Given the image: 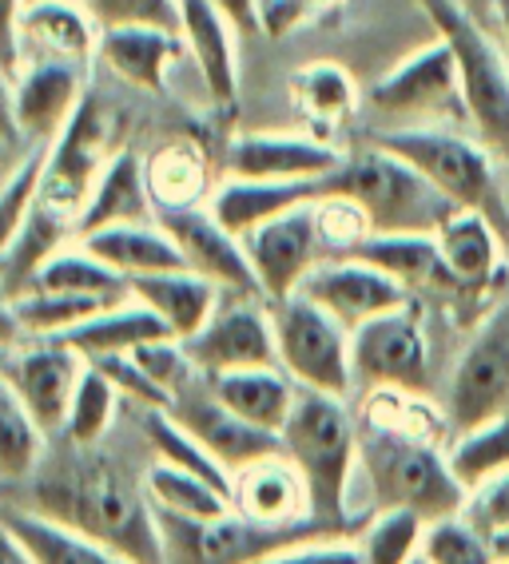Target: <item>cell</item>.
<instances>
[{"instance_id":"cell-1","label":"cell","mask_w":509,"mask_h":564,"mask_svg":"<svg viewBox=\"0 0 509 564\" xmlns=\"http://www.w3.org/2000/svg\"><path fill=\"white\" fill-rule=\"evenodd\" d=\"M12 505L68 524L136 564H163L160 521L143 474L123 469L120 457L104 454L100 445L64 442L61 454H44Z\"/></svg>"},{"instance_id":"cell-2","label":"cell","mask_w":509,"mask_h":564,"mask_svg":"<svg viewBox=\"0 0 509 564\" xmlns=\"http://www.w3.org/2000/svg\"><path fill=\"white\" fill-rule=\"evenodd\" d=\"M279 442L311 489V513L350 536L347 497L358 469V422L347 410V398L299 390Z\"/></svg>"},{"instance_id":"cell-3","label":"cell","mask_w":509,"mask_h":564,"mask_svg":"<svg viewBox=\"0 0 509 564\" xmlns=\"http://www.w3.org/2000/svg\"><path fill=\"white\" fill-rule=\"evenodd\" d=\"M358 469L370 485L375 513L410 509L422 521H442V517L462 513L469 501L446 454L430 437L362 422L358 425Z\"/></svg>"},{"instance_id":"cell-4","label":"cell","mask_w":509,"mask_h":564,"mask_svg":"<svg viewBox=\"0 0 509 564\" xmlns=\"http://www.w3.org/2000/svg\"><path fill=\"white\" fill-rule=\"evenodd\" d=\"M347 195L370 219V231H426L434 235L450 215L458 212L446 195L407 160L367 143V152H355L338 163V172L323 180V195Z\"/></svg>"},{"instance_id":"cell-5","label":"cell","mask_w":509,"mask_h":564,"mask_svg":"<svg viewBox=\"0 0 509 564\" xmlns=\"http://www.w3.org/2000/svg\"><path fill=\"white\" fill-rule=\"evenodd\" d=\"M367 143L398 155V160H407L410 167L426 175L454 207L481 212L486 219H494L501 231H506L509 212H506V195H501L498 163H494L498 152H489L486 143H474V140H466V135H454V131H438V128L370 131Z\"/></svg>"},{"instance_id":"cell-6","label":"cell","mask_w":509,"mask_h":564,"mask_svg":"<svg viewBox=\"0 0 509 564\" xmlns=\"http://www.w3.org/2000/svg\"><path fill=\"white\" fill-rule=\"evenodd\" d=\"M434 32L458 61L462 100L481 143L509 163V56L494 44L489 24H481L458 0H418Z\"/></svg>"},{"instance_id":"cell-7","label":"cell","mask_w":509,"mask_h":564,"mask_svg":"<svg viewBox=\"0 0 509 564\" xmlns=\"http://www.w3.org/2000/svg\"><path fill=\"white\" fill-rule=\"evenodd\" d=\"M163 541V564H259L286 544L311 541V536H347L323 521L303 524H259L243 513H224L212 521L172 517L155 509Z\"/></svg>"},{"instance_id":"cell-8","label":"cell","mask_w":509,"mask_h":564,"mask_svg":"<svg viewBox=\"0 0 509 564\" xmlns=\"http://www.w3.org/2000/svg\"><path fill=\"white\" fill-rule=\"evenodd\" d=\"M279 366L295 378L299 390H318L347 398L355 390V366H350V330L326 314L306 294H286L271 303Z\"/></svg>"},{"instance_id":"cell-9","label":"cell","mask_w":509,"mask_h":564,"mask_svg":"<svg viewBox=\"0 0 509 564\" xmlns=\"http://www.w3.org/2000/svg\"><path fill=\"white\" fill-rule=\"evenodd\" d=\"M108 143H112V116L104 111V104L96 96H88L80 104V111L72 116L68 128L48 143L36 207L76 231L104 167L112 160Z\"/></svg>"},{"instance_id":"cell-10","label":"cell","mask_w":509,"mask_h":564,"mask_svg":"<svg viewBox=\"0 0 509 564\" xmlns=\"http://www.w3.org/2000/svg\"><path fill=\"white\" fill-rule=\"evenodd\" d=\"M350 366L362 390H430V346L414 303L378 314L350 334Z\"/></svg>"},{"instance_id":"cell-11","label":"cell","mask_w":509,"mask_h":564,"mask_svg":"<svg viewBox=\"0 0 509 564\" xmlns=\"http://www.w3.org/2000/svg\"><path fill=\"white\" fill-rule=\"evenodd\" d=\"M367 104L390 120H462V116L469 120L466 100H462L458 61L442 36L407 56L398 68H390L370 88Z\"/></svg>"},{"instance_id":"cell-12","label":"cell","mask_w":509,"mask_h":564,"mask_svg":"<svg viewBox=\"0 0 509 564\" xmlns=\"http://www.w3.org/2000/svg\"><path fill=\"white\" fill-rule=\"evenodd\" d=\"M184 346L204 378L254 370V366H279L271 303L259 294H224L204 330L192 334Z\"/></svg>"},{"instance_id":"cell-13","label":"cell","mask_w":509,"mask_h":564,"mask_svg":"<svg viewBox=\"0 0 509 564\" xmlns=\"http://www.w3.org/2000/svg\"><path fill=\"white\" fill-rule=\"evenodd\" d=\"M506 402H509V306H501L469 338L458 370L450 378L446 417L458 434H466L474 425L506 413Z\"/></svg>"},{"instance_id":"cell-14","label":"cell","mask_w":509,"mask_h":564,"mask_svg":"<svg viewBox=\"0 0 509 564\" xmlns=\"http://www.w3.org/2000/svg\"><path fill=\"white\" fill-rule=\"evenodd\" d=\"M243 251L251 259V271L259 279V291H263L267 303H279L286 294H295L306 282V274L315 271L326 254L315 203L291 207V212L275 215L263 227L247 231Z\"/></svg>"},{"instance_id":"cell-15","label":"cell","mask_w":509,"mask_h":564,"mask_svg":"<svg viewBox=\"0 0 509 564\" xmlns=\"http://www.w3.org/2000/svg\"><path fill=\"white\" fill-rule=\"evenodd\" d=\"M84 370H88V358L61 338H24L21 346L9 350L4 382L21 393V402L32 410V417L44 425V434L61 437L72 393L80 386Z\"/></svg>"},{"instance_id":"cell-16","label":"cell","mask_w":509,"mask_h":564,"mask_svg":"<svg viewBox=\"0 0 509 564\" xmlns=\"http://www.w3.org/2000/svg\"><path fill=\"white\" fill-rule=\"evenodd\" d=\"M299 294H306V299L323 306L326 314H335L350 334L362 323H370V318H378V314H390V311H398V306L414 303V294H410L402 282L390 279V274L378 271V267H370V262L355 259V254L323 259L315 271L306 274Z\"/></svg>"},{"instance_id":"cell-17","label":"cell","mask_w":509,"mask_h":564,"mask_svg":"<svg viewBox=\"0 0 509 564\" xmlns=\"http://www.w3.org/2000/svg\"><path fill=\"white\" fill-rule=\"evenodd\" d=\"M167 410L175 413V422L184 425L187 434L204 445L215 462L224 465L227 474H235V469H243V465H251V462H259V457L279 454V449H283L279 434H267V430L251 425L235 410H227V405L215 398L212 382H207L204 373H199L187 390L175 393Z\"/></svg>"},{"instance_id":"cell-18","label":"cell","mask_w":509,"mask_h":564,"mask_svg":"<svg viewBox=\"0 0 509 564\" xmlns=\"http://www.w3.org/2000/svg\"><path fill=\"white\" fill-rule=\"evenodd\" d=\"M155 219L167 227L187 271L212 279L224 294H259V279L251 271V259L243 251V239L231 235L215 219L212 207H180V212H155Z\"/></svg>"},{"instance_id":"cell-19","label":"cell","mask_w":509,"mask_h":564,"mask_svg":"<svg viewBox=\"0 0 509 564\" xmlns=\"http://www.w3.org/2000/svg\"><path fill=\"white\" fill-rule=\"evenodd\" d=\"M84 72L88 68L68 64V61H24L21 68H17L12 91H17L21 135H29V140L48 148V143L68 128L72 116L88 100Z\"/></svg>"},{"instance_id":"cell-20","label":"cell","mask_w":509,"mask_h":564,"mask_svg":"<svg viewBox=\"0 0 509 564\" xmlns=\"http://www.w3.org/2000/svg\"><path fill=\"white\" fill-rule=\"evenodd\" d=\"M347 155L315 135L286 131H254L227 148L224 172L235 180H326Z\"/></svg>"},{"instance_id":"cell-21","label":"cell","mask_w":509,"mask_h":564,"mask_svg":"<svg viewBox=\"0 0 509 564\" xmlns=\"http://www.w3.org/2000/svg\"><path fill=\"white\" fill-rule=\"evenodd\" d=\"M24 61H68L88 68L100 56V24L88 0H29L17 24Z\"/></svg>"},{"instance_id":"cell-22","label":"cell","mask_w":509,"mask_h":564,"mask_svg":"<svg viewBox=\"0 0 509 564\" xmlns=\"http://www.w3.org/2000/svg\"><path fill=\"white\" fill-rule=\"evenodd\" d=\"M231 509L259 524H303L318 521L311 513V489L295 462L279 449L231 474Z\"/></svg>"},{"instance_id":"cell-23","label":"cell","mask_w":509,"mask_h":564,"mask_svg":"<svg viewBox=\"0 0 509 564\" xmlns=\"http://www.w3.org/2000/svg\"><path fill=\"white\" fill-rule=\"evenodd\" d=\"M323 195V180H235L227 175L212 195V215L227 231L243 239L247 231L271 223L275 215L315 203Z\"/></svg>"},{"instance_id":"cell-24","label":"cell","mask_w":509,"mask_h":564,"mask_svg":"<svg viewBox=\"0 0 509 564\" xmlns=\"http://www.w3.org/2000/svg\"><path fill=\"white\" fill-rule=\"evenodd\" d=\"M235 24L212 0H184V36L195 68L204 76L215 108H231L239 96V61H235Z\"/></svg>"},{"instance_id":"cell-25","label":"cell","mask_w":509,"mask_h":564,"mask_svg":"<svg viewBox=\"0 0 509 564\" xmlns=\"http://www.w3.org/2000/svg\"><path fill=\"white\" fill-rule=\"evenodd\" d=\"M355 259L370 262L378 271H387L390 279H398L410 294L414 291H462L454 274H450L446 259H442L438 235L426 231H370L358 242Z\"/></svg>"},{"instance_id":"cell-26","label":"cell","mask_w":509,"mask_h":564,"mask_svg":"<svg viewBox=\"0 0 509 564\" xmlns=\"http://www.w3.org/2000/svg\"><path fill=\"white\" fill-rule=\"evenodd\" d=\"M88 251L96 259H104L112 271H120L123 279H143V274H163V271H187L184 254L175 247V239L167 235L160 219L152 223H120V227H104L96 235H84Z\"/></svg>"},{"instance_id":"cell-27","label":"cell","mask_w":509,"mask_h":564,"mask_svg":"<svg viewBox=\"0 0 509 564\" xmlns=\"http://www.w3.org/2000/svg\"><path fill=\"white\" fill-rule=\"evenodd\" d=\"M155 203L148 192V167L136 152H116L96 183L93 199L84 207L76 239L96 235L104 227H120V223H152Z\"/></svg>"},{"instance_id":"cell-28","label":"cell","mask_w":509,"mask_h":564,"mask_svg":"<svg viewBox=\"0 0 509 564\" xmlns=\"http://www.w3.org/2000/svg\"><path fill=\"white\" fill-rule=\"evenodd\" d=\"M132 299H140L143 306H152L160 314V323L180 343H187L192 334L204 330V323L215 314L224 291L195 271H163V274L132 279Z\"/></svg>"},{"instance_id":"cell-29","label":"cell","mask_w":509,"mask_h":564,"mask_svg":"<svg viewBox=\"0 0 509 564\" xmlns=\"http://www.w3.org/2000/svg\"><path fill=\"white\" fill-rule=\"evenodd\" d=\"M155 338H175V334L160 323V314H155L152 306H143L140 299L128 294L120 303L104 306L100 314H93V318L80 323L76 330H68L61 343H68L76 354H84L88 362H100V358L140 350V346L155 343Z\"/></svg>"},{"instance_id":"cell-30","label":"cell","mask_w":509,"mask_h":564,"mask_svg":"<svg viewBox=\"0 0 509 564\" xmlns=\"http://www.w3.org/2000/svg\"><path fill=\"white\" fill-rule=\"evenodd\" d=\"M187 52L184 36L167 29H100V61L143 91H163L167 68Z\"/></svg>"},{"instance_id":"cell-31","label":"cell","mask_w":509,"mask_h":564,"mask_svg":"<svg viewBox=\"0 0 509 564\" xmlns=\"http://www.w3.org/2000/svg\"><path fill=\"white\" fill-rule=\"evenodd\" d=\"M207 382H212L215 398H219L227 410H235L251 425L267 430V434H279V430H283L299 398L295 378H291L283 366H254V370L219 373V378H207Z\"/></svg>"},{"instance_id":"cell-32","label":"cell","mask_w":509,"mask_h":564,"mask_svg":"<svg viewBox=\"0 0 509 564\" xmlns=\"http://www.w3.org/2000/svg\"><path fill=\"white\" fill-rule=\"evenodd\" d=\"M442 259L462 291H486L501 267V227L481 212H458L442 223L438 231Z\"/></svg>"},{"instance_id":"cell-33","label":"cell","mask_w":509,"mask_h":564,"mask_svg":"<svg viewBox=\"0 0 509 564\" xmlns=\"http://www.w3.org/2000/svg\"><path fill=\"white\" fill-rule=\"evenodd\" d=\"M0 517L9 521V529L29 544V553L41 564H136L108 544L76 533V529L52 521V517L32 513L24 505L0 501Z\"/></svg>"},{"instance_id":"cell-34","label":"cell","mask_w":509,"mask_h":564,"mask_svg":"<svg viewBox=\"0 0 509 564\" xmlns=\"http://www.w3.org/2000/svg\"><path fill=\"white\" fill-rule=\"evenodd\" d=\"M143 167H148V192H152L155 212H180V207H207L212 203V167H207L199 143H167Z\"/></svg>"},{"instance_id":"cell-35","label":"cell","mask_w":509,"mask_h":564,"mask_svg":"<svg viewBox=\"0 0 509 564\" xmlns=\"http://www.w3.org/2000/svg\"><path fill=\"white\" fill-rule=\"evenodd\" d=\"M64 291V294H93V299H128L132 294V282L123 279L120 271H112L104 259H96L84 242L76 247H61L56 254L41 262V271L32 274L29 291Z\"/></svg>"},{"instance_id":"cell-36","label":"cell","mask_w":509,"mask_h":564,"mask_svg":"<svg viewBox=\"0 0 509 564\" xmlns=\"http://www.w3.org/2000/svg\"><path fill=\"white\" fill-rule=\"evenodd\" d=\"M48 454V434L0 373V481L21 485Z\"/></svg>"},{"instance_id":"cell-37","label":"cell","mask_w":509,"mask_h":564,"mask_svg":"<svg viewBox=\"0 0 509 564\" xmlns=\"http://www.w3.org/2000/svg\"><path fill=\"white\" fill-rule=\"evenodd\" d=\"M143 485H148V497L160 513L192 517V521H212V517L231 513V497L219 485L187 474V469H175V465L152 462L143 469Z\"/></svg>"},{"instance_id":"cell-38","label":"cell","mask_w":509,"mask_h":564,"mask_svg":"<svg viewBox=\"0 0 509 564\" xmlns=\"http://www.w3.org/2000/svg\"><path fill=\"white\" fill-rule=\"evenodd\" d=\"M140 434H143V442H148V449H152L155 462L187 469V474L219 485V489L231 497V474H227L224 465L215 462L204 445L187 434L184 425L175 422L172 410H140Z\"/></svg>"},{"instance_id":"cell-39","label":"cell","mask_w":509,"mask_h":564,"mask_svg":"<svg viewBox=\"0 0 509 564\" xmlns=\"http://www.w3.org/2000/svg\"><path fill=\"white\" fill-rule=\"evenodd\" d=\"M446 462L466 494H474V489H481L486 481L506 474L509 469V410L498 413V417H489V422L474 425L466 434H458V442L446 449Z\"/></svg>"},{"instance_id":"cell-40","label":"cell","mask_w":509,"mask_h":564,"mask_svg":"<svg viewBox=\"0 0 509 564\" xmlns=\"http://www.w3.org/2000/svg\"><path fill=\"white\" fill-rule=\"evenodd\" d=\"M112 299H93V294H64V291H24L12 299V311L21 318L24 338H64L80 323H88Z\"/></svg>"},{"instance_id":"cell-41","label":"cell","mask_w":509,"mask_h":564,"mask_svg":"<svg viewBox=\"0 0 509 564\" xmlns=\"http://www.w3.org/2000/svg\"><path fill=\"white\" fill-rule=\"evenodd\" d=\"M120 390L112 386V378L100 366L88 362L80 386L72 393L68 417H64L61 442L72 445H104V437L112 434L116 413H120Z\"/></svg>"},{"instance_id":"cell-42","label":"cell","mask_w":509,"mask_h":564,"mask_svg":"<svg viewBox=\"0 0 509 564\" xmlns=\"http://www.w3.org/2000/svg\"><path fill=\"white\" fill-rule=\"evenodd\" d=\"M291 96L299 111L311 116L315 123H343L358 108V84L347 68L331 61L306 64L291 76Z\"/></svg>"},{"instance_id":"cell-43","label":"cell","mask_w":509,"mask_h":564,"mask_svg":"<svg viewBox=\"0 0 509 564\" xmlns=\"http://www.w3.org/2000/svg\"><path fill=\"white\" fill-rule=\"evenodd\" d=\"M426 524L410 509H382L375 513V521L355 536L362 564H410L422 553V536H426Z\"/></svg>"},{"instance_id":"cell-44","label":"cell","mask_w":509,"mask_h":564,"mask_svg":"<svg viewBox=\"0 0 509 564\" xmlns=\"http://www.w3.org/2000/svg\"><path fill=\"white\" fill-rule=\"evenodd\" d=\"M44 155L48 148H36V152L24 155L12 175L0 183V259L9 254V247L21 239V231L29 227V215L36 207V195H41V175H44Z\"/></svg>"},{"instance_id":"cell-45","label":"cell","mask_w":509,"mask_h":564,"mask_svg":"<svg viewBox=\"0 0 509 564\" xmlns=\"http://www.w3.org/2000/svg\"><path fill=\"white\" fill-rule=\"evenodd\" d=\"M422 556L430 564H498L489 536L466 513L430 521L426 536H422Z\"/></svg>"},{"instance_id":"cell-46","label":"cell","mask_w":509,"mask_h":564,"mask_svg":"<svg viewBox=\"0 0 509 564\" xmlns=\"http://www.w3.org/2000/svg\"><path fill=\"white\" fill-rule=\"evenodd\" d=\"M100 29H184V0H88Z\"/></svg>"},{"instance_id":"cell-47","label":"cell","mask_w":509,"mask_h":564,"mask_svg":"<svg viewBox=\"0 0 509 564\" xmlns=\"http://www.w3.org/2000/svg\"><path fill=\"white\" fill-rule=\"evenodd\" d=\"M315 212H318V231H323L326 254H350L370 235L367 212L355 199H347V195H331V192L318 195Z\"/></svg>"},{"instance_id":"cell-48","label":"cell","mask_w":509,"mask_h":564,"mask_svg":"<svg viewBox=\"0 0 509 564\" xmlns=\"http://www.w3.org/2000/svg\"><path fill=\"white\" fill-rule=\"evenodd\" d=\"M93 366H100L108 378H112V386L120 390V398L128 405H136V410H167L172 405V398L160 390V386L143 373V366L136 362L132 354H116V358H100V362H93Z\"/></svg>"},{"instance_id":"cell-49","label":"cell","mask_w":509,"mask_h":564,"mask_svg":"<svg viewBox=\"0 0 509 564\" xmlns=\"http://www.w3.org/2000/svg\"><path fill=\"white\" fill-rule=\"evenodd\" d=\"M259 564H362V553L350 536H311L263 556Z\"/></svg>"},{"instance_id":"cell-50","label":"cell","mask_w":509,"mask_h":564,"mask_svg":"<svg viewBox=\"0 0 509 564\" xmlns=\"http://www.w3.org/2000/svg\"><path fill=\"white\" fill-rule=\"evenodd\" d=\"M462 513L478 524L486 536L509 529V469L501 477H494V481H486L481 489H474Z\"/></svg>"},{"instance_id":"cell-51","label":"cell","mask_w":509,"mask_h":564,"mask_svg":"<svg viewBox=\"0 0 509 564\" xmlns=\"http://www.w3.org/2000/svg\"><path fill=\"white\" fill-rule=\"evenodd\" d=\"M311 17L306 0H259V29L267 36H286Z\"/></svg>"},{"instance_id":"cell-52","label":"cell","mask_w":509,"mask_h":564,"mask_svg":"<svg viewBox=\"0 0 509 564\" xmlns=\"http://www.w3.org/2000/svg\"><path fill=\"white\" fill-rule=\"evenodd\" d=\"M24 0H0V68L17 76L21 68V44H17V24H21Z\"/></svg>"},{"instance_id":"cell-53","label":"cell","mask_w":509,"mask_h":564,"mask_svg":"<svg viewBox=\"0 0 509 564\" xmlns=\"http://www.w3.org/2000/svg\"><path fill=\"white\" fill-rule=\"evenodd\" d=\"M21 140V120H17V91H12V76L0 68V143Z\"/></svg>"},{"instance_id":"cell-54","label":"cell","mask_w":509,"mask_h":564,"mask_svg":"<svg viewBox=\"0 0 509 564\" xmlns=\"http://www.w3.org/2000/svg\"><path fill=\"white\" fill-rule=\"evenodd\" d=\"M212 4L219 12H227V21L243 32V36H251V32H263V29H259V0H212Z\"/></svg>"},{"instance_id":"cell-55","label":"cell","mask_w":509,"mask_h":564,"mask_svg":"<svg viewBox=\"0 0 509 564\" xmlns=\"http://www.w3.org/2000/svg\"><path fill=\"white\" fill-rule=\"evenodd\" d=\"M0 564H41L36 556L29 553V544L12 533L4 517H0Z\"/></svg>"},{"instance_id":"cell-56","label":"cell","mask_w":509,"mask_h":564,"mask_svg":"<svg viewBox=\"0 0 509 564\" xmlns=\"http://www.w3.org/2000/svg\"><path fill=\"white\" fill-rule=\"evenodd\" d=\"M24 343V330H21V318L12 311V299L0 291V346H21Z\"/></svg>"},{"instance_id":"cell-57","label":"cell","mask_w":509,"mask_h":564,"mask_svg":"<svg viewBox=\"0 0 509 564\" xmlns=\"http://www.w3.org/2000/svg\"><path fill=\"white\" fill-rule=\"evenodd\" d=\"M462 9H469L474 17H478L481 24H494L498 21V0H458Z\"/></svg>"},{"instance_id":"cell-58","label":"cell","mask_w":509,"mask_h":564,"mask_svg":"<svg viewBox=\"0 0 509 564\" xmlns=\"http://www.w3.org/2000/svg\"><path fill=\"white\" fill-rule=\"evenodd\" d=\"M489 549H494L498 564H509V529H501V533H489Z\"/></svg>"},{"instance_id":"cell-59","label":"cell","mask_w":509,"mask_h":564,"mask_svg":"<svg viewBox=\"0 0 509 564\" xmlns=\"http://www.w3.org/2000/svg\"><path fill=\"white\" fill-rule=\"evenodd\" d=\"M501 29V44H506V56H509V0H498V21H494Z\"/></svg>"},{"instance_id":"cell-60","label":"cell","mask_w":509,"mask_h":564,"mask_svg":"<svg viewBox=\"0 0 509 564\" xmlns=\"http://www.w3.org/2000/svg\"><path fill=\"white\" fill-rule=\"evenodd\" d=\"M326 4H335V0H306V9H311V12L326 9Z\"/></svg>"},{"instance_id":"cell-61","label":"cell","mask_w":509,"mask_h":564,"mask_svg":"<svg viewBox=\"0 0 509 564\" xmlns=\"http://www.w3.org/2000/svg\"><path fill=\"white\" fill-rule=\"evenodd\" d=\"M4 362H9V346H0V373H4Z\"/></svg>"},{"instance_id":"cell-62","label":"cell","mask_w":509,"mask_h":564,"mask_svg":"<svg viewBox=\"0 0 509 564\" xmlns=\"http://www.w3.org/2000/svg\"><path fill=\"white\" fill-rule=\"evenodd\" d=\"M410 564H430V561H426V556H422V553H418V556H414V561H410Z\"/></svg>"},{"instance_id":"cell-63","label":"cell","mask_w":509,"mask_h":564,"mask_svg":"<svg viewBox=\"0 0 509 564\" xmlns=\"http://www.w3.org/2000/svg\"><path fill=\"white\" fill-rule=\"evenodd\" d=\"M24 4H29V0H24Z\"/></svg>"}]
</instances>
